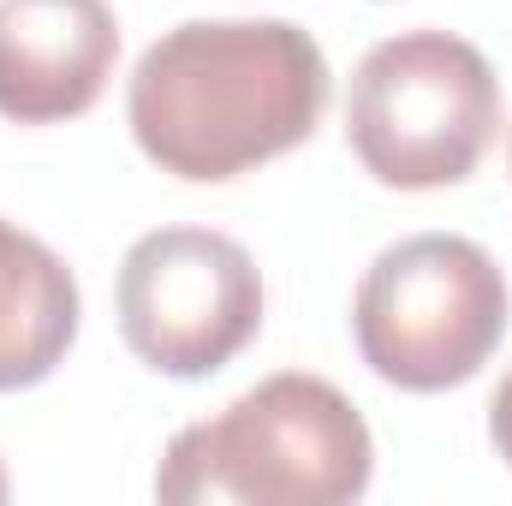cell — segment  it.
<instances>
[{
  "label": "cell",
  "mask_w": 512,
  "mask_h": 506,
  "mask_svg": "<svg viewBox=\"0 0 512 506\" xmlns=\"http://www.w3.org/2000/svg\"><path fill=\"white\" fill-rule=\"evenodd\" d=\"M328 108V60L286 18H197L143 48L126 90L137 149L191 185H227L298 149Z\"/></svg>",
  "instance_id": "cell-1"
},
{
  "label": "cell",
  "mask_w": 512,
  "mask_h": 506,
  "mask_svg": "<svg viewBox=\"0 0 512 506\" xmlns=\"http://www.w3.org/2000/svg\"><path fill=\"white\" fill-rule=\"evenodd\" d=\"M376 477L364 411L322 376L286 370L221 417L173 435L155 495L173 506H346Z\"/></svg>",
  "instance_id": "cell-2"
},
{
  "label": "cell",
  "mask_w": 512,
  "mask_h": 506,
  "mask_svg": "<svg viewBox=\"0 0 512 506\" xmlns=\"http://www.w3.org/2000/svg\"><path fill=\"white\" fill-rule=\"evenodd\" d=\"M501 131V78L477 42L405 30L376 42L346 96V143L393 191H441L477 173Z\"/></svg>",
  "instance_id": "cell-3"
},
{
  "label": "cell",
  "mask_w": 512,
  "mask_h": 506,
  "mask_svg": "<svg viewBox=\"0 0 512 506\" xmlns=\"http://www.w3.org/2000/svg\"><path fill=\"white\" fill-rule=\"evenodd\" d=\"M352 334L364 364L405 393L465 387L507 334V274L459 233L399 239L358 286Z\"/></svg>",
  "instance_id": "cell-4"
},
{
  "label": "cell",
  "mask_w": 512,
  "mask_h": 506,
  "mask_svg": "<svg viewBox=\"0 0 512 506\" xmlns=\"http://www.w3.org/2000/svg\"><path fill=\"white\" fill-rule=\"evenodd\" d=\"M256 328L262 274L251 251L215 227H155L120 262V334L161 376H215Z\"/></svg>",
  "instance_id": "cell-5"
},
{
  "label": "cell",
  "mask_w": 512,
  "mask_h": 506,
  "mask_svg": "<svg viewBox=\"0 0 512 506\" xmlns=\"http://www.w3.org/2000/svg\"><path fill=\"white\" fill-rule=\"evenodd\" d=\"M120 60L108 0H0V114L54 126L96 108Z\"/></svg>",
  "instance_id": "cell-6"
},
{
  "label": "cell",
  "mask_w": 512,
  "mask_h": 506,
  "mask_svg": "<svg viewBox=\"0 0 512 506\" xmlns=\"http://www.w3.org/2000/svg\"><path fill=\"white\" fill-rule=\"evenodd\" d=\"M78 340V280L36 233L0 221V393L36 387Z\"/></svg>",
  "instance_id": "cell-7"
},
{
  "label": "cell",
  "mask_w": 512,
  "mask_h": 506,
  "mask_svg": "<svg viewBox=\"0 0 512 506\" xmlns=\"http://www.w3.org/2000/svg\"><path fill=\"white\" fill-rule=\"evenodd\" d=\"M489 435H495V453L512 465V370L495 387V405H489Z\"/></svg>",
  "instance_id": "cell-8"
},
{
  "label": "cell",
  "mask_w": 512,
  "mask_h": 506,
  "mask_svg": "<svg viewBox=\"0 0 512 506\" xmlns=\"http://www.w3.org/2000/svg\"><path fill=\"white\" fill-rule=\"evenodd\" d=\"M0 501H6V471H0Z\"/></svg>",
  "instance_id": "cell-9"
}]
</instances>
